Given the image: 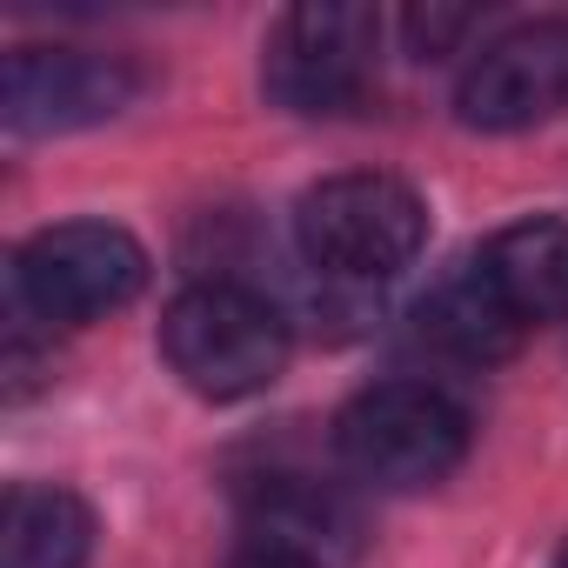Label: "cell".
<instances>
[{
  "mask_svg": "<svg viewBox=\"0 0 568 568\" xmlns=\"http://www.w3.org/2000/svg\"><path fill=\"white\" fill-rule=\"evenodd\" d=\"M161 355L201 402H247L288 368V322L241 281H194L161 315Z\"/></svg>",
  "mask_w": 568,
  "mask_h": 568,
  "instance_id": "obj_1",
  "label": "cell"
},
{
  "mask_svg": "<svg viewBox=\"0 0 568 568\" xmlns=\"http://www.w3.org/2000/svg\"><path fill=\"white\" fill-rule=\"evenodd\" d=\"M335 455L368 488H435L468 455V415L428 382H375L335 415Z\"/></svg>",
  "mask_w": 568,
  "mask_h": 568,
  "instance_id": "obj_2",
  "label": "cell"
},
{
  "mask_svg": "<svg viewBox=\"0 0 568 568\" xmlns=\"http://www.w3.org/2000/svg\"><path fill=\"white\" fill-rule=\"evenodd\" d=\"M295 241L335 281H388L428 247V201L395 174H328L295 201Z\"/></svg>",
  "mask_w": 568,
  "mask_h": 568,
  "instance_id": "obj_3",
  "label": "cell"
},
{
  "mask_svg": "<svg viewBox=\"0 0 568 568\" xmlns=\"http://www.w3.org/2000/svg\"><path fill=\"white\" fill-rule=\"evenodd\" d=\"M148 288V247L108 221L41 227L14 254V308L48 328H88Z\"/></svg>",
  "mask_w": 568,
  "mask_h": 568,
  "instance_id": "obj_4",
  "label": "cell"
},
{
  "mask_svg": "<svg viewBox=\"0 0 568 568\" xmlns=\"http://www.w3.org/2000/svg\"><path fill=\"white\" fill-rule=\"evenodd\" d=\"M375 48H382L375 8L308 0V8H288L274 21V34L261 48V88L288 114H342L368 94Z\"/></svg>",
  "mask_w": 568,
  "mask_h": 568,
  "instance_id": "obj_5",
  "label": "cell"
},
{
  "mask_svg": "<svg viewBox=\"0 0 568 568\" xmlns=\"http://www.w3.org/2000/svg\"><path fill=\"white\" fill-rule=\"evenodd\" d=\"M148 74L128 54H94V48H14L0 74V121L8 134H74L101 128L134 94Z\"/></svg>",
  "mask_w": 568,
  "mask_h": 568,
  "instance_id": "obj_6",
  "label": "cell"
},
{
  "mask_svg": "<svg viewBox=\"0 0 568 568\" xmlns=\"http://www.w3.org/2000/svg\"><path fill=\"white\" fill-rule=\"evenodd\" d=\"M568 108V21H521L462 68L455 114L481 134H515Z\"/></svg>",
  "mask_w": 568,
  "mask_h": 568,
  "instance_id": "obj_7",
  "label": "cell"
},
{
  "mask_svg": "<svg viewBox=\"0 0 568 568\" xmlns=\"http://www.w3.org/2000/svg\"><path fill=\"white\" fill-rule=\"evenodd\" d=\"M468 267L521 335L568 322V214H528L488 234V247Z\"/></svg>",
  "mask_w": 568,
  "mask_h": 568,
  "instance_id": "obj_8",
  "label": "cell"
},
{
  "mask_svg": "<svg viewBox=\"0 0 568 568\" xmlns=\"http://www.w3.org/2000/svg\"><path fill=\"white\" fill-rule=\"evenodd\" d=\"M241 521H247V548L302 555L315 568L355 555V535H362V515L348 508V495H335L308 475H261L241 495Z\"/></svg>",
  "mask_w": 568,
  "mask_h": 568,
  "instance_id": "obj_9",
  "label": "cell"
},
{
  "mask_svg": "<svg viewBox=\"0 0 568 568\" xmlns=\"http://www.w3.org/2000/svg\"><path fill=\"white\" fill-rule=\"evenodd\" d=\"M94 508L74 488L21 481L0 508V568H88Z\"/></svg>",
  "mask_w": 568,
  "mask_h": 568,
  "instance_id": "obj_10",
  "label": "cell"
},
{
  "mask_svg": "<svg viewBox=\"0 0 568 568\" xmlns=\"http://www.w3.org/2000/svg\"><path fill=\"white\" fill-rule=\"evenodd\" d=\"M422 342L455 355V362H501L521 348V328L495 308V295L475 281V267H462L422 302Z\"/></svg>",
  "mask_w": 568,
  "mask_h": 568,
  "instance_id": "obj_11",
  "label": "cell"
},
{
  "mask_svg": "<svg viewBox=\"0 0 568 568\" xmlns=\"http://www.w3.org/2000/svg\"><path fill=\"white\" fill-rule=\"evenodd\" d=\"M468 21H475V14H422V8H415V14H408L402 28H408L415 54H442V48H448V41H455V34L468 28Z\"/></svg>",
  "mask_w": 568,
  "mask_h": 568,
  "instance_id": "obj_12",
  "label": "cell"
},
{
  "mask_svg": "<svg viewBox=\"0 0 568 568\" xmlns=\"http://www.w3.org/2000/svg\"><path fill=\"white\" fill-rule=\"evenodd\" d=\"M227 568H315V561H302V555H274V548H241Z\"/></svg>",
  "mask_w": 568,
  "mask_h": 568,
  "instance_id": "obj_13",
  "label": "cell"
},
{
  "mask_svg": "<svg viewBox=\"0 0 568 568\" xmlns=\"http://www.w3.org/2000/svg\"><path fill=\"white\" fill-rule=\"evenodd\" d=\"M555 568H568V541H561V555H555Z\"/></svg>",
  "mask_w": 568,
  "mask_h": 568,
  "instance_id": "obj_14",
  "label": "cell"
}]
</instances>
